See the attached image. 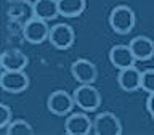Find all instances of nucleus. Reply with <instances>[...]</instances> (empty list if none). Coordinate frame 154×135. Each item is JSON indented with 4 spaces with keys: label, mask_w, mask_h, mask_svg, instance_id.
I'll use <instances>...</instances> for the list:
<instances>
[{
    "label": "nucleus",
    "mask_w": 154,
    "mask_h": 135,
    "mask_svg": "<svg viewBox=\"0 0 154 135\" xmlns=\"http://www.w3.org/2000/svg\"><path fill=\"white\" fill-rule=\"evenodd\" d=\"M109 26L117 34H128L135 26L137 16L128 5H117L109 13Z\"/></svg>",
    "instance_id": "1"
},
{
    "label": "nucleus",
    "mask_w": 154,
    "mask_h": 135,
    "mask_svg": "<svg viewBox=\"0 0 154 135\" xmlns=\"http://www.w3.org/2000/svg\"><path fill=\"white\" fill-rule=\"evenodd\" d=\"M75 106H79L82 111H95L101 105L100 90L93 84H80L72 92Z\"/></svg>",
    "instance_id": "2"
},
{
    "label": "nucleus",
    "mask_w": 154,
    "mask_h": 135,
    "mask_svg": "<svg viewBox=\"0 0 154 135\" xmlns=\"http://www.w3.org/2000/svg\"><path fill=\"white\" fill-rule=\"evenodd\" d=\"M74 96L69 92L58 89L55 92H51L47 98V108L50 113L56 114V116H67L69 113H72L74 108Z\"/></svg>",
    "instance_id": "3"
},
{
    "label": "nucleus",
    "mask_w": 154,
    "mask_h": 135,
    "mask_svg": "<svg viewBox=\"0 0 154 135\" xmlns=\"http://www.w3.org/2000/svg\"><path fill=\"white\" fill-rule=\"evenodd\" d=\"M48 34H50L48 21L37 16L29 18L23 26V36L31 43H42L45 39H48Z\"/></svg>",
    "instance_id": "4"
},
{
    "label": "nucleus",
    "mask_w": 154,
    "mask_h": 135,
    "mask_svg": "<svg viewBox=\"0 0 154 135\" xmlns=\"http://www.w3.org/2000/svg\"><path fill=\"white\" fill-rule=\"evenodd\" d=\"M93 133L96 135H120L122 122L116 114L103 111L93 119Z\"/></svg>",
    "instance_id": "5"
},
{
    "label": "nucleus",
    "mask_w": 154,
    "mask_h": 135,
    "mask_svg": "<svg viewBox=\"0 0 154 135\" xmlns=\"http://www.w3.org/2000/svg\"><path fill=\"white\" fill-rule=\"evenodd\" d=\"M74 39H75V32L72 26H69L67 23H56L50 27L48 40L55 48L66 50L74 43Z\"/></svg>",
    "instance_id": "6"
},
{
    "label": "nucleus",
    "mask_w": 154,
    "mask_h": 135,
    "mask_svg": "<svg viewBox=\"0 0 154 135\" xmlns=\"http://www.w3.org/2000/svg\"><path fill=\"white\" fill-rule=\"evenodd\" d=\"M0 85H2L5 92L19 93V92H24L29 87V76L26 74L24 69H18V71L3 69L2 77H0Z\"/></svg>",
    "instance_id": "7"
},
{
    "label": "nucleus",
    "mask_w": 154,
    "mask_h": 135,
    "mask_svg": "<svg viewBox=\"0 0 154 135\" xmlns=\"http://www.w3.org/2000/svg\"><path fill=\"white\" fill-rule=\"evenodd\" d=\"M64 130L69 135H87L93 132V121L87 116V111L69 113L64 121Z\"/></svg>",
    "instance_id": "8"
},
{
    "label": "nucleus",
    "mask_w": 154,
    "mask_h": 135,
    "mask_svg": "<svg viewBox=\"0 0 154 135\" xmlns=\"http://www.w3.org/2000/svg\"><path fill=\"white\" fill-rule=\"evenodd\" d=\"M71 74L79 84H93L98 76L95 63L87 58H77L71 64Z\"/></svg>",
    "instance_id": "9"
},
{
    "label": "nucleus",
    "mask_w": 154,
    "mask_h": 135,
    "mask_svg": "<svg viewBox=\"0 0 154 135\" xmlns=\"http://www.w3.org/2000/svg\"><path fill=\"white\" fill-rule=\"evenodd\" d=\"M108 56H109L111 64L114 68H117V69H124V68L133 66L135 61H137V58L133 56L130 47L125 45V43H117V45L111 47Z\"/></svg>",
    "instance_id": "10"
},
{
    "label": "nucleus",
    "mask_w": 154,
    "mask_h": 135,
    "mask_svg": "<svg viewBox=\"0 0 154 135\" xmlns=\"http://www.w3.org/2000/svg\"><path fill=\"white\" fill-rule=\"evenodd\" d=\"M128 47L137 61H146L154 56V42L148 36H135L128 42Z\"/></svg>",
    "instance_id": "11"
},
{
    "label": "nucleus",
    "mask_w": 154,
    "mask_h": 135,
    "mask_svg": "<svg viewBox=\"0 0 154 135\" xmlns=\"http://www.w3.org/2000/svg\"><path fill=\"white\" fill-rule=\"evenodd\" d=\"M0 63H2L3 69L18 71V69H26L29 58L26 56V53H23L19 48H7V50L2 53Z\"/></svg>",
    "instance_id": "12"
},
{
    "label": "nucleus",
    "mask_w": 154,
    "mask_h": 135,
    "mask_svg": "<svg viewBox=\"0 0 154 135\" xmlns=\"http://www.w3.org/2000/svg\"><path fill=\"white\" fill-rule=\"evenodd\" d=\"M140 80H141V71L137 66H128L124 69H119L117 82L120 85V89L125 92H133L140 89Z\"/></svg>",
    "instance_id": "13"
},
{
    "label": "nucleus",
    "mask_w": 154,
    "mask_h": 135,
    "mask_svg": "<svg viewBox=\"0 0 154 135\" xmlns=\"http://www.w3.org/2000/svg\"><path fill=\"white\" fill-rule=\"evenodd\" d=\"M32 13L34 16L42 18L45 21L56 18L60 14L58 0H34L32 2Z\"/></svg>",
    "instance_id": "14"
},
{
    "label": "nucleus",
    "mask_w": 154,
    "mask_h": 135,
    "mask_svg": "<svg viewBox=\"0 0 154 135\" xmlns=\"http://www.w3.org/2000/svg\"><path fill=\"white\" fill-rule=\"evenodd\" d=\"M85 0H58L60 14L64 18H74L85 10Z\"/></svg>",
    "instance_id": "15"
},
{
    "label": "nucleus",
    "mask_w": 154,
    "mask_h": 135,
    "mask_svg": "<svg viewBox=\"0 0 154 135\" xmlns=\"http://www.w3.org/2000/svg\"><path fill=\"white\" fill-rule=\"evenodd\" d=\"M7 135H32L34 129L26 119H13L7 127H5Z\"/></svg>",
    "instance_id": "16"
},
{
    "label": "nucleus",
    "mask_w": 154,
    "mask_h": 135,
    "mask_svg": "<svg viewBox=\"0 0 154 135\" xmlns=\"http://www.w3.org/2000/svg\"><path fill=\"white\" fill-rule=\"evenodd\" d=\"M140 89L144 90L146 93H149V92H154V69H152V68H148V69L141 71Z\"/></svg>",
    "instance_id": "17"
},
{
    "label": "nucleus",
    "mask_w": 154,
    "mask_h": 135,
    "mask_svg": "<svg viewBox=\"0 0 154 135\" xmlns=\"http://www.w3.org/2000/svg\"><path fill=\"white\" fill-rule=\"evenodd\" d=\"M11 121H13V114H11L10 106L2 103V105H0V129H5L10 122H11Z\"/></svg>",
    "instance_id": "18"
},
{
    "label": "nucleus",
    "mask_w": 154,
    "mask_h": 135,
    "mask_svg": "<svg viewBox=\"0 0 154 135\" xmlns=\"http://www.w3.org/2000/svg\"><path fill=\"white\" fill-rule=\"evenodd\" d=\"M146 109L149 116L154 119V92H149L148 93V98H146Z\"/></svg>",
    "instance_id": "19"
}]
</instances>
